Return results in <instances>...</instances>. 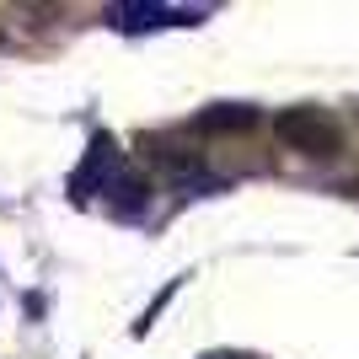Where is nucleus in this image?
Masks as SVG:
<instances>
[{"label": "nucleus", "mask_w": 359, "mask_h": 359, "mask_svg": "<svg viewBox=\"0 0 359 359\" xmlns=\"http://www.w3.org/2000/svg\"><path fill=\"white\" fill-rule=\"evenodd\" d=\"M273 135H279L285 150H300L311 161H332L344 150V123L332 118L327 107H285L273 118Z\"/></svg>", "instance_id": "f257e3e1"}, {"label": "nucleus", "mask_w": 359, "mask_h": 359, "mask_svg": "<svg viewBox=\"0 0 359 359\" xmlns=\"http://www.w3.org/2000/svg\"><path fill=\"white\" fill-rule=\"evenodd\" d=\"M252 118H257L252 107H241V113H210V118H204V123H210V129H236V123H241V129H247V123H252Z\"/></svg>", "instance_id": "f03ea898"}, {"label": "nucleus", "mask_w": 359, "mask_h": 359, "mask_svg": "<svg viewBox=\"0 0 359 359\" xmlns=\"http://www.w3.org/2000/svg\"><path fill=\"white\" fill-rule=\"evenodd\" d=\"M198 359H252V354H236V348H210V354H198Z\"/></svg>", "instance_id": "7ed1b4c3"}]
</instances>
